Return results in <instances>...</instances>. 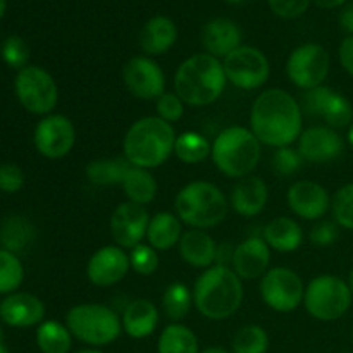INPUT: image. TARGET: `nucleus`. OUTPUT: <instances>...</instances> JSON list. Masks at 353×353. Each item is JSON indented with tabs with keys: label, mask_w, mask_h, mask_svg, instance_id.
Here are the masks:
<instances>
[{
	"label": "nucleus",
	"mask_w": 353,
	"mask_h": 353,
	"mask_svg": "<svg viewBox=\"0 0 353 353\" xmlns=\"http://www.w3.org/2000/svg\"><path fill=\"white\" fill-rule=\"evenodd\" d=\"M233 255H234V248H231V245L228 243L217 245L216 265H224V268H228V264H233Z\"/></svg>",
	"instance_id": "nucleus-47"
},
{
	"label": "nucleus",
	"mask_w": 353,
	"mask_h": 353,
	"mask_svg": "<svg viewBox=\"0 0 353 353\" xmlns=\"http://www.w3.org/2000/svg\"><path fill=\"white\" fill-rule=\"evenodd\" d=\"M37 343L41 353H68L71 350V331L57 321H47L38 327Z\"/></svg>",
	"instance_id": "nucleus-34"
},
{
	"label": "nucleus",
	"mask_w": 353,
	"mask_h": 353,
	"mask_svg": "<svg viewBox=\"0 0 353 353\" xmlns=\"http://www.w3.org/2000/svg\"><path fill=\"white\" fill-rule=\"evenodd\" d=\"M348 286H350L352 295H353V269L350 271V276H348Z\"/></svg>",
	"instance_id": "nucleus-53"
},
{
	"label": "nucleus",
	"mask_w": 353,
	"mask_h": 353,
	"mask_svg": "<svg viewBox=\"0 0 353 353\" xmlns=\"http://www.w3.org/2000/svg\"><path fill=\"white\" fill-rule=\"evenodd\" d=\"M343 152V138L330 126L309 128L299 138V154L307 162L326 164L340 159Z\"/></svg>",
	"instance_id": "nucleus-17"
},
{
	"label": "nucleus",
	"mask_w": 353,
	"mask_h": 353,
	"mask_svg": "<svg viewBox=\"0 0 353 353\" xmlns=\"http://www.w3.org/2000/svg\"><path fill=\"white\" fill-rule=\"evenodd\" d=\"M330 65V54L323 45L305 43L290 54L286 62V74L293 85L307 92L326 81Z\"/></svg>",
	"instance_id": "nucleus-10"
},
{
	"label": "nucleus",
	"mask_w": 353,
	"mask_h": 353,
	"mask_svg": "<svg viewBox=\"0 0 353 353\" xmlns=\"http://www.w3.org/2000/svg\"><path fill=\"white\" fill-rule=\"evenodd\" d=\"M264 241L276 252H295L303 241V231L296 221L276 217L264 228Z\"/></svg>",
	"instance_id": "nucleus-27"
},
{
	"label": "nucleus",
	"mask_w": 353,
	"mask_h": 353,
	"mask_svg": "<svg viewBox=\"0 0 353 353\" xmlns=\"http://www.w3.org/2000/svg\"><path fill=\"white\" fill-rule=\"evenodd\" d=\"M14 88L21 105L33 114H48L57 105V85L50 72L38 65L21 69Z\"/></svg>",
	"instance_id": "nucleus-9"
},
{
	"label": "nucleus",
	"mask_w": 353,
	"mask_h": 353,
	"mask_svg": "<svg viewBox=\"0 0 353 353\" xmlns=\"http://www.w3.org/2000/svg\"><path fill=\"white\" fill-rule=\"evenodd\" d=\"M223 62L210 54H196L186 59L174 76L176 95L193 107L216 102L226 86Z\"/></svg>",
	"instance_id": "nucleus-4"
},
{
	"label": "nucleus",
	"mask_w": 353,
	"mask_h": 353,
	"mask_svg": "<svg viewBox=\"0 0 353 353\" xmlns=\"http://www.w3.org/2000/svg\"><path fill=\"white\" fill-rule=\"evenodd\" d=\"M130 255L121 247H102L90 257L86 265V276L90 283L100 288L117 285L126 278L130 271Z\"/></svg>",
	"instance_id": "nucleus-18"
},
{
	"label": "nucleus",
	"mask_w": 353,
	"mask_h": 353,
	"mask_svg": "<svg viewBox=\"0 0 353 353\" xmlns=\"http://www.w3.org/2000/svg\"><path fill=\"white\" fill-rule=\"evenodd\" d=\"M45 316V305L31 293H14L0 303V317L14 327H30L40 323Z\"/></svg>",
	"instance_id": "nucleus-21"
},
{
	"label": "nucleus",
	"mask_w": 353,
	"mask_h": 353,
	"mask_svg": "<svg viewBox=\"0 0 353 353\" xmlns=\"http://www.w3.org/2000/svg\"><path fill=\"white\" fill-rule=\"evenodd\" d=\"M148 224L150 217L147 209L138 203L126 202L114 210L110 217V233L117 247L134 248L147 236Z\"/></svg>",
	"instance_id": "nucleus-16"
},
{
	"label": "nucleus",
	"mask_w": 353,
	"mask_h": 353,
	"mask_svg": "<svg viewBox=\"0 0 353 353\" xmlns=\"http://www.w3.org/2000/svg\"><path fill=\"white\" fill-rule=\"evenodd\" d=\"M268 185L257 176H247L236 183L230 196V203L243 217H255L268 203Z\"/></svg>",
	"instance_id": "nucleus-23"
},
{
	"label": "nucleus",
	"mask_w": 353,
	"mask_h": 353,
	"mask_svg": "<svg viewBox=\"0 0 353 353\" xmlns=\"http://www.w3.org/2000/svg\"><path fill=\"white\" fill-rule=\"evenodd\" d=\"M271 262V248L264 238L250 236L234 248L233 271L240 279H257L268 272Z\"/></svg>",
	"instance_id": "nucleus-20"
},
{
	"label": "nucleus",
	"mask_w": 353,
	"mask_h": 353,
	"mask_svg": "<svg viewBox=\"0 0 353 353\" xmlns=\"http://www.w3.org/2000/svg\"><path fill=\"white\" fill-rule=\"evenodd\" d=\"M340 62L348 74L353 76V34L345 38L340 45Z\"/></svg>",
	"instance_id": "nucleus-46"
},
{
	"label": "nucleus",
	"mask_w": 353,
	"mask_h": 353,
	"mask_svg": "<svg viewBox=\"0 0 353 353\" xmlns=\"http://www.w3.org/2000/svg\"><path fill=\"white\" fill-rule=\"evenodd\" d=\"M226 2H230V3H234V6H236V3H241V2H245V0H226Z\"/></svg>",
	"instance_id": "nucleus-55"
},
{
	"label": "nucleus",
	"mask_w": 353,
	"mask_h": 353,
	"mask_svg": "<svg viewBox=\"0 0 353 353\" xmlns=\"http://www.w3.org/2000/svg\"><path fill=\"white\" fill-rule=\"evenodd\" d=\"M192 302L193 293L185 283H171L162 295V307H164L165 316L176 323L188 316Z\"/></svg>",
	"instance_id": "nucleus-35"
},
{
	"label": "nucleus",
	"mask_w": 353,
	"mask_h": 353,
	"mask_svg": "<svg viewBox=\"0 0 353 353\" xmlns=\"http://www.w3.org/2000/svg\"><path fill=\"white\" fill-rule=\"evenodd\" d=\"M241 30L226 17L209 21L202 30V45L207 54L214 57H228L233 50L241 47Z\"/></svg>",
	"instance_id": "nucleus-22"
},
{
	"label": "nucleus",
	"mask_w": 353,
	"mask_h": 353,
	"mask_svg": "<svg viewBox=\"0 0 353 353\" xmlns=\"http://www.w3.org/2000/svg\"><path fill=\"white\" fill-rule=\"evenodd\" d=\"M228 81L241 90H257L269 79V61L259 48L238 47L223 62Z\"/></svg>",
	"instance_id": "nucleus-12"
},
{
	"label": "nucleus",
	"mask_w": 353,
	"mask_h": 353,
	"mask_svg": "<svg viewBox=\"0 0 353 353\" xmlns=\"http://www.w3.org/2000/svg\"><path fill=\"white\" fill-rule=\"evenodd\" d=\"M268 348V333L255 324L243 326L233 338V353H265Z\"/></svg>",
	"instance_id": "nucleus-36"
},
{
	"label": "nucleus",
	"mask_w": 353,
	"mask_h": 353,
	"mask_svg": "<svg viewBox=\"0 0 353 353\" xmlns=\"http://www.w3.org/2000/svg\"><path fill=\"white\" fill-rule=\"evenodd\" d=\"M0 353H9V350H7L2 343H0Z\"/></svg>",
	"instance_id": "nucleus-56"
},
{
	"label": "nucleus",
	"mask_w": 353,
	"mask_h": 353,
	"mask_svg": "<svg viewBox=\"0 0 353 353\" xmlns=\"http://www.w3.org/2000/svg\"><path fill=\"white\" fill-rule=\"evenodd\" d=\"M217 243L203 230H190L179 240V254L186 264L209 269L216 262Z\"/></svg>",
	"instance_id": "nucleus-25"
},
{
	"label": "nucleus",
	"mask_w": 353,
	"mask_h": 353,
	"mask_svg": "<svg viewBox=\"0 0 353 353\" xmlns=\"http://www.w3.org/2000/svg\"><path fill=\"white\" fill-rule=\"evenodd\" d=\"M24 186V172L16 164L0 165V190L6 193H16Z\"/></svg>",
	"instance_id": "nucleus-45"
},
{
	"label": "nucleus",
	"mask_w": 353,
	"mask_h": 353,
	"mask_svg": "<svg viewBox=\"0 0 353 353\" xmlns=\"http://www.w3.org/2000/svg\"><path fill=\"white\" fill-rule=\"evenodd\" d=\"M348 141H350V145L353 148V123L348 126Z\"/></svg>",
	"instance_id": "nucleus-51"
},
{
	"label": "nucleus",
	"mask_w": 353,
	"mask_h": 353,
	"mask_svg": "<svg viewBox=\"0 0 353 353\" xmlns=\"http://www.w3.org/2000/svg\"><path fill=\"white\" fill-rule=\"evenodd\" d=\"M250 131L269 147H290L302 134V107L285 90H265L252 105Z\"/></svg>",
	"instance_id": "nucleus-1"
},
{
	"label": "nucleus",
	"mask_w": 353,
	"mask_h": 353,
	"mask_svg": "<svg viewBox=\"0 0 353 353\" xmlns=\"http://www.w3.org/2000/svg\"><path fill=\"white\" fill-rule=\"evenodd\" d=\"M72 336L92 347H105L119 338L123 323L119 316L100 303H81L72 307L65 316Z\"/></svg>",
	"instance_id": "nucleus-7"
},
{
	"label": "nucleus",
	"mask_w": 353,
	"mask_h": 353,
	"mask_svg": "<svg viewBox=\"0 0 353 353\" xmlns=\"http://www.w3.org/2000/svg\"><path fill=\"white\" fill-rule=\"evenodd\" d=\"M316 6H319L321 9H336V7L345 6L347 0H314Z\"/></svg>",
	"instance_id": "nucleus-49"
},
{
	"label": "nucleus",
	"mask_w": 353,
	"mask_h": 353,
	"mask_svg": "<svg viewBox=\"0 0 353 353\" xmlns=\"http://www.w3.org/2000/svg\"><path fill=\"white\" fill-rule=\"evenodd\" d=\"M33 238L34 230L31 223L19 216L9 217L3 223L2 230H0V243H2L3 250L10 252L14 255L26 250L31 241H33Z\"/></svg>",
	"instance_id": "nucleus-31"
},
{
	"label": "nucleus",
	"mask_w": 353,
	"mask_h": 353,
	"mask_svg": "<svg viewBox=\"0 0 353 353\" xmlns=\"http://www.w3.org/2000/svg\"><path fill=\"white\" fill-rule=\"evenodd\" d=\"M183 103L185 102L176 93H162L157 99L155 109H157V114L161 119L168 121V123H176V121L181 119L183 112H185Z\"/></svg>",
	"instance_id": "nucleus-42"
},
{
	"label": "nucleus",
	"mask_w": 353,
	"mask_h": 353,
	"mask_svg": "<svg viewBox=\"0 0 353 353\" xmlns=\"http://www.w3.org/2000/svg\"><path fill=\"white\" fill-rule=\"evenodd\" d=\"M303 165L302 155L299 150H293L290 147H281L274 152L272 155V169L281 176L295 174L300 168Z\"/></svg>",
	"instance_id": "nucleus-41"
},
{
	"label": "nucleus",
	"mask_w": 353,
	"mask_h": 353,
	"mask_svg": "<svg viewBox=\"0 0 353 353\" xmlns=\"http://www.w3.org/2000/svg\"><path fill=\"white\" fill-rule=\"evenodd\" d=\"M76 353H102L99 350H81V352H76Z\"/></svg>",
	"instance_id": "nucleus-54"
},
{
	"label": "nucleus",
	"mask_w": 353,
	"mask_h": 353,
	"mask_svg": "<svg viewBox=\"0 0 353 353\" xmlns=\"http://www.w3.org/2000/svg\"><path fill=\"white\" fill-rule=\"evenodd\" d=\"M123 188L130 202L145 205L150 203L157 195V181L148 172V169L130 165L126 176L123 179Z\"/></svg>",
	"instance_id": "nucleus-29"
},
{
	"label": "nucleus",
	"mask_w": 353,
	"mask_h": 353,
	"mask_svg": "<svg viewBox=\"0 0 353 353\" xmlns=\"http://www.w3.org/2000/svg\"><path fill=\"white\" fill-rule=\"evenodd\" d=\"M0 343H2V331H0Z\"/></svg>",
	"instance_id": "nucleus-57"
},
{
	"label": "nucleus",
	"mask_w": 353,
	"mask_h": 353,
	"mask_svg": "<svg viewBox=\"0 0 353 353\" xmlns=\"http://www.w3.org/2000/svg\"><path fill=\"white\" fill-rule=\"evenodd\" d=\"M159 353H199L195 333L183 324H171L161 333L157 343Z\"/></svg>",
	"instance_id": "nucleus-32"
},
{
	"label": "nucleus",
	"mask_w": 353,
	"mask_h": 353,
	"mask_svg": "<svg viewBox=\"0 0 353 353\" xmlns=\"http://www.w3.org/2000/svg\"><path fill=\"white\" fill-rule=\"evenodd\" d=\"M268 3L276 16L283 19H295L309 9L310 0H268Z\"/></svg>",
	"instance_id": "nucleus-44"
},
{
	"label": "nucleus",
	"mask_w": 353,
	"mask_h": 353,
	"mask_svg": "<svg viewBox=\"0 0 353 353\" xmlns=\"http://www.w3.org/2000/svg\"><path fill=\"white\" fill-rule=\"evenodd\" d=\"M34 147L43 157L62 159L71 152L76 131L71 121L62 114H50L34 130Z\"/></svg>",
	"instance_id": "nucleus-14"
},
{
	"label": "nucleus",
	"mask_w": 353,
	"mask_h": 353,
	"mask_svg": "<svg viewBox=\"0 0 353 353\" xmlns=\"http://www.w3.org/2000/svg\"><path fill=\"white\" fill-rule=\"evenodd\" d=\"M340 236V228L336 221H319L316 226L310 230L309 240L316 247H330Z\"/></svg>",
	"instance_id": "nucleus-43"
},
{
	"label": "nucleus",
	"mask_w": 353,
	"mask_h": 353,
	"mask_svg": "<svg viewBox=\"0 0 353 353\" xmlns=\"http://www.w3.org/2000/svg\"><path fill=\"white\" fill-rule=\"evenodd\" d=\"M303 305L314 319L331 323L343 317L350 309L352 290L348 283L336 276H317L305 288Z\"/></svg>",
	"instance_id": "nucleus-8"
},
{
	"label": "nucleus",
	"mask_w": 353,
	"mask_h": 353,
	"mask_svg": "<svg viewBox=\"0 0 353 353\" xmlns=\"http://www.w3.org/2000/svg\"><path fill=\"white\" fill-rule=\"evenodd\" d=\"M24 269L19 259L7 250H0V293H10L23 283Z\"/></svg>",
	"instance_id": "nucleus-37"
},
{
	"label": "nucleus",
	"mask_w": 353,
	"mask_h": 353,
	"mask_svg": "<svg viewBox=\"0 0 353 353\" xmlns=\"http://www.w3.org/2000/svg\"><path fill=\"white\" fill-rule=\"evenodd\" d=\"M2 59L14 69H24L30 61V47L21 37H9L2 43Z\"/></svg>",
	"instance_id": "nucleus-39"
},
{
	"label": "nucleus",
	"mask_w": 353,
	"mask_h": 353,
	"mask_svg": "<svg viewBox=\"0 0 353 353\" xmlns=\"http://www.w3.org/2000/svg\"><path fill=\"white\" fill-rule=\"evenodd\" d=\"M288 205L299 217L307 221L323 219L331 207L326 188L314 181H296L288 190Z\"/></svg>",
	"instance_id": "nucleus-19"
},
{
	"label": "nucleus",
	"mask_w": 353,
	"mask_h": 353,
	"mask_svg": "<svg viewBox=\"0 0 353 353\" xmlns=\"http://www.w3.org/2000/svg\"><path fill=\"white\" fill-rule=\"evenodd\" d=\"M130 265L133 271H137L140 276H150L157 271L159 257L157 252L150 245H137L131 248L130 254Z\"/></svg>",
	"instance_id": "nucleus-40"
},
{
	"label": "nucleus",
	"mask_w": 353,
	"mask_h": 353,
	"mask_svg": "<svg viewBox=\"0 0 353 353\" xmlns=\"http://www.w3.org/2000/svg\"><path fill=\"white\" fill-rule=\"evenodd\" d=\"M303 110L309 116L324 119V123L333 130L347 128L353 123V107L347 97L334 92L330 86H317L307 90L302 100Z\"/></svg>",
	"instance_id": "nucleus-13"
},
{
	"label": "nucleus",
	"mask_w": 353,
	"mask_h": 353,
	"mask_svg": "<svg viewBox=\"0 0 353 353\" xmlns=\"http://www.w3.org/2000/svg\"><path fill=\"white\" fill-rule=\"evenodd\" d=\"M261 295L265 305L276 312H292L303 302L305 286L295 271L274 268L262 276Z\"/></svg>",
	"instance_id": "nucleus-11"
},
{
	"label": "nucleus",
	"mask_w": 353,
	"mask_h": 353,
	"mask_svg": "<svg viewBox=\"0 0 353 353\" xmlns=\"http://www.w3.org/2000/svg\"><path fill=\"white\" fill-rule=\"evenodd\" d=\"M159 324V310L152 302L145 299H137L126 307L123 314V330L128 336L141 338L150 336Z\"/></svg>",
	"instance_id": "nucleus-26"
},
{
	"label": "nucleus",
	"mask_w": 353,
	"mask_h": 353,
	"mask_svg": "<svg viewBox=\"0 0 353 353\" xmlns=\"http://www.w3.org/2000/svg\"><path fill=\"white\" fill-rule=\"evenodd\" d=\"M178 40V28L174 21L165 16H155L145 23L140 31V47L148 57L162 55Z\"/></svg>",
	"instance_id": "nucleus-24"
},
{
	"label": "nucleus",
	"mask_w": 353,
	"mask_h": 353,
	"mask_svg": "<svg viewBox=\"0 0 353 353\" xmlns=\"http://www.w3.org/2000/svg\"><path fill=\"white\" fill-rule=\"evenodd\" d=\"M210 155L223 174L247 178L261 161V141L247 128L231 126L217 134Z\"/></svg>",
	"instance_id": "nucleus-5"
},
{
	"label": "nucleus",
	"mask_w": 353,
	"mask_h": 353,
	"mask_svg": "<svg viewBox=\"0 0 353 353\" xmlns=\"http://www.w3.org/2000/svg\"><path fill=\"white\" fill-rule=\"evenodd\" d=\"M212 152L209 140L195 131H186L176 138L174 154L185 164H200Z\"/></svg>",
	"instance_id": "nucleus-33"
},
{
	"label": "nucleus",
	"mask_w": 353,
	"mask_h": 353,
	"mask_svg": "<svg viewBox=\"0 0 353 353\" xmlns=\"http://www.w3.org/2000/svg\"><path fill=\"white\" fill-rule=\"evenodd\" d=\"M3 12H6V0H0V17L3 16Z\"/></svg>",
	"instance_id": "nucleus-52"
},
{
	"label": "nucleus",
	"mask_w": 353,
	"mask_h": 353,
	"mask_svg": "<svg viewBox=\"0 0 353 353\" xmlns=\"http://www.w3.org/2000/svg\"><path fill=\"white\" fill-rule=\"evenodd\" d=\"M176 138L171 123L159 116L143 117L137 121L124 137V159L137 168H159L174 152Z\"/></svg>",
	"instance_id": "nucleus-3"
},
{
	"label": "nucleus",
	"mask_w": 353,
	"mask_h": 353,
	"mask_svg": "<svg viewBox=\"0 0 353 353\" xmlns=\"http://www.w3.org/2000/svg\"><path fill=\"white\" fill-rule=\"evenodd\" d=\"M200 353H230V352L224 350L223 347H209V348H205V350L200 352Z\"/></svg>",
	"instance_id": "nucleus-50"
},
{
	"label": "nucleus",
	"mask_w": 353,
	"mask_h": 353,
	"mask_svg": "<svg viewBox=\"0 0 353 353\" xmlns=\"http://www.w3.org/2000/svg\"><path fill=\"white\" fill-rule=\"evenodd\" d=\"M181 221L171 212L155 214L148 224L147 238L155 250H171L181 240Z\"/></svg>",
	"instance_id": "nucleus-28"
},
{
	"label": "nucleus",
	"mask_w": 353,
	"mask_h": 353,
	"mask_svg": "<svg viewBox=\"0 0 353 353\" xmlns=\"http://www.w3.org/2000/svg\"><path fill=\"white\" fill-rule=\"evenodd\" d=\"M130 162L123 157L99 159L86 165V178L97 186L123 185V179L130 169Z\"/></svg>",
	"instance_id": "nucleus-30"
},
{
	"label": "nucleus",
	"mask_w": 353,
	"mask_h": 353,
	"mask_svg": "<svg viewBox=\"0 0 353 353\" xmlns=\"http://www.w3.org/2000/svg\"><path fill=\"white\" fill-rule=\"evenodd\" d=\"M243 300V285L233 269L212 265L199 276L193 286V303L203 317L224 321L233 316Z\"/></svg>",
	"instance_id": "nucleus-2"
},
{
	"label": "nucleus",
	"mask_w": 353,
	"mask_h": 353,
	"mask_svg": "<svg viewBox=\"0 0 353 353\" xmlns=\"http://www.w3.org/2000/svg\"><path fill=\"white\" fill-rule=\"evenodd\" d=\"M331 210L338 226L353 231V183L338 190L331 202Z\"/></svg>",
	"instance_id": "nucleus-38"
},
{
	"label": "nucleus",
	"mask_w": 353,
	"mask_h": 353,
	"mask_svg": "<svg viewBox=\"0 0 353 353\" xmlns=\"http://www.w3.org/2000/svg\"><path fill=\"white\" fill-rule=\"evenodd\" d=\"M123 79L126 88L141 100H157L165 88V76L161 65L147 55L128 61L123 69Z\"/></svg>",
	"instance_id": "nucleus-15"
},
{
	"label": "nucleus",
	"mask_w": 353,
	"mask_h": 353,
	"mask_svg": "<svg viewBox=\"0 0 353 353\" xmlns=\"http://www.w3.org/2000/svg\"><path fill=\"white\" fill-rule=\"evenodd\" d=\"M340 26H341V30H345L347 33L353 34V0L352 2L345 3L343 9H341Z\"/></svg>",
	"instance_id": "nucleus-48"
},
{
	"label": "nucleus",
	"mask_w": 353,
	"mask_h": 353,
	"mask_svg": "<svg viewBox=\"0 0 353 353\" xmlns=\"http://www.w3.org/2000/svg\"><path fill=\"white\" fill-rule=\"evenodd\" d=\"M178 217L193 230H207L223 223L228 216V199L216 185L192 181L183 186L174 200Z\"/></svg>",
	"instance_id": "nucleus-6"
}]
</instances>
